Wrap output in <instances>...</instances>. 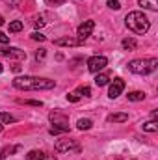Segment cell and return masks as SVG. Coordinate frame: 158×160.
<instances>
[{
	"label": "cell",
	"mask_w": 158,
	"mask_h": 160,
	"mask_svg": "<svg viewBox=\"0 0 158 160\" xmlns=\"http://www.w3.org/2000/svg\"><path fill=\"white\" fill-rule=\"evenodd\" d=\"M30 38H32L34 41H45V39H47V38H45V36H43L41 32H34V34H32Z\"/></svg>",
	"instance_id": "484cf974"
},
{
	"label": "cell",
	"mask_w": 158,
	"mask_h": 160,
	"mask_svg": "<svg viewBox=\"0 0 158 160\" xmlns=\"http://www.w3.org/2000/svg\"><path fill=\"white\" fill-rule=\"evenodd\" d=\"M110 82V75H106V73H97V77H95V84L101 88V86H106Z\"/></svg>",
	"instance_id": "9a60e30c"
},
{
	"label": "cell",
	"mask_w": 158,
	"mask_h": 160,
	"mask_svg": "<svg viewBox=\"0 0 158 160\" xmlns=\"http://www.w3.org/2000/svg\"><path fill=\"white\" fill-rule=\"evenodd\" d=\"M138 4L145 9H151V11H158V0H138Z\"/></svg>",
	"instance_id": "8fae6325"
},
{
	"label": "cell",
	"mask_w": 158,
	"mask_h": 160,
	"mask_svg": "<svg viewBox=\"0 0 158 160\" xmlns=\"http://www.w3.org/2000/svg\"><path fill=\"white\" fill-rule=\"evenodd\" d=\"M77 93H78L80 97H91V89L87 86H80L78 89H77Z\"/></svg>",
	"instance_id": "44dd1931"
},
{
	"label": "cell",
	"mask_w": 158,
	"mask_h": 160,
	"mask_svg": "<svg viewBox=\"0 0 158 160\" xmlns=\"http://www.w3.org/2000/svg\"><path fill=\"white\" fill-rule=\"evenodd\" d=\"M11 69H13V71H15V73H19V71H21V65H13V67H11Z\"/></svg>",
	"instance_id": "1f68e13d"
},
{
	"label": "cell",
	"mask_w": 158,
	"mask_h": 160,
	"mask_svg": "<svg viewBox=\"0 0 158 160\" xmlns=\"http://www.w3.org/2000/svg\"><path fill=\"white\" fill-rule=\"evenodd\" d=\"M126 119H128V114H125V112L110 114V116H108V121H110V123H125Z\"/></svg>",
	"instance_id": "7c38bea8"
},
{
	"label": "cell",
	"mask_w": 158,
	"mask_h": 160,
	"mask_svg": "<svg viewBox=\"0 0 158 160\" xmlns=\"http://www.w3.org/2000/svg\"><path fill=\"white\" fill-rule=\"evenodd\" d=\"M2 24H4V17L0 15V26H2Z\"/></svg>",
	"instance_id": "836d02e7"
},
{
	"label": "cell",
	"mask_w": 158,
	"mask_h": 160,
	"mask_svg": "<svg viewBox=\"0 0 158 160\" xmlns=\"http://www.w3.org/2000/svg\"><path fill=\"white\" fill-rule=\"evenodd\" d=\"M141 128H143V132H156V130H158L156 119H151V121H147V123H143V125H141Z\"/></svg>",
	"instance_id": "5bb4252c"
},
{
	"label": "cell",
	"mask_w": 158,
	"mask_h": 160,
	"mask_svg": "<svg viewBox=\"0 0 158 160\" xmlns=\"http://www.w3.org/2000/svg\"><path fill=\"white\" fill-rule=\"evenodd\" d=\"M2 71H4V65H2V63H0V73H2Z\"/></svg>",
	"instance_id": "d590c367"
},
{
	"label": "cell",
	"mask_w": 158,
	"mask_h": 160,
	"mask_svg": "<svg viewBox=\"0 0 158 160\" xmlns=\"http://www.w3.org/2000/svg\"><path fill=\"white\" fill-rule=\"evenodd\" d=\"M84 41L78 38H60V39H54V45L58 47H80Z\"/></svg>",
	"instance_id": "30bf717a"
},
{
	"label": "cell",
	"mask_w": 158,
	"mask_h": 160,
	"mask_svg": "<svg viewBox=\"0 0 158 160\" xmlns=\"http://www.w3.org/2000/svg\"><path fill=\"white\" fill-rule=\"evenodd\" d=\"M11 151H19V147H13V149H9V147H6V149H4V151L0 153V158H6V157H7V155L11 153Z\"/></svg>",
	"instance_id": "4316f807"
},
{
	"label": "cell",
	"mask_w": 158,
	"mask_h": 160,
	"mask_svg": "<svg viewBox=\"0 0 158 160\" xmlns=\"http://www.w3.org/2000/svg\"><path fill=\"white\" fill-rule=\"evenodd\" d=\"M54 149H56L58 153H69V151H80L78 143H77L75 140H58V142H56V145H54Z\"/></svg>",
	"instance_id": "8992f818"
},
{
	"label": "cell",
	"mask_w": 158,
	"mask_h": 160,
	"mask_svg": "<svg viewBox=\"0 0 158 160\" xmlns=\"http://www.w3.org/2000/svg\"><path fill=\"white\" fill-rule=\"evenodd\" d=\"M4 56L6 58H15V60H24L26 58V52L17 48V47H6L4 48Z\"/></svg>",
	"instance_id": "9c48e42d"
},
{
	"label": "cell",
	"mask_w": 158,
	"mask_h": 160,
	"mask_svg": "<svg viewBox=\"0 0 158 160\" xmlns=\"http://www.w3.org/2000/svg\"><path fill=\"white\" fill-rule=\"evenodd\" d=\"M106 2H108V8H112V9H121L119 0H106Z\"/></svg>",
	"instance_id": "cb8c5ba5"
},
{
	"label": "cell",
	"mask_w": 158,
	"mask_h": 160,
	"mask_svg": "<svg viewBox=\"0 0 158 160\" xmlns=\"http://www.w3.org/2000/svg\"><path fill=\"white\" fill-rule=\"evenodd\" d=\"M158 67L156 58H141V60H132L128 63V71L134 75H151Z\"/></svg>",
	"instance_id": "3957f363"
},
{
	"label": "cell",
	"mask_w": 158,
	"mask_h": 160,
	"mask_svg": "<svg viewBox=\"0 0 158 160\" xmlns=\"http://www.w3.org/2000/svg\"><path fill=\"white\" fill-rule=\"evenodd\" d=\"M45 158H47V155L43 151H37V149H34L26 155V160H45Z\"/></svg>",
	"instance_id": "2e32d148"
},
{
	"label": "cell",
	"mask_w": 158,
	"mask_h": 160,
	"mask_svg": "<svg viewBox=\"0 0 158 160\" xmlns=\"http://www.w3.org/2000/svg\"><path fill=\"white\" fill-rule=\"evenodd\" d=\"M13 86L22 91H39V89H52L56 82L50 78H39V77H15Z\"/></svg>",
	"instance_id": "6da1fadb"
},
{
	"label": "cell",
	"mask_w": 158,
	"mask_h": 160,
	"mask_svg": "<svg viewBox=\"0 0 158 160\" xmlns=\"http://www.w3.org/2000/svg\"><path fill=\"white\" fill-rule=\"evenodd\" d=\"M93 28H95V22H93V21H84V22L78 26V30H77V34H78V39L86 41L89 36H91Z\"/></svg>",
	"instance_id": "ba28073f"
},
{
	"label": "cell",
	"mask_w": 158,
	"mask_h": 160,
	"mask_svg": "<svg viewBox=\"0 0 158 160\" xmlns=\"http://www.w3.org/2000/svg\"><path fill=\"white\" fill-rule=\"evenodd\" d=\"M48 2H50L52 6H60V4H63L65 0H48Z\"/></svg>",
	"instance_id": "4dcf8cb0"
},
{
	"label": "cell",
	"mask_w": 158,
	"mask_h": 160,
	"mask_svg": "<svg viewBox=\"0 0 158 160\" xmlns=\"http://www.w3.org/2000/svg\"><path fill=\"white\" fill-rule=\"evenodd\" d=\"M121 45H123V48H126V50H132V48H136V39L134 38H125V39L121 41Z\"/></svg>",
	"instance_id": "ac0fdd59"
},
{
	"label": "cell",
	"mask_w": 158,
	"mask_h": 160,
	"mask_svg": "<svg viewBox=\"0 0 158 160\" xmlns=\"http://www.w3.org/2000/svg\"><path fill=\"white\" fill-rule=\"evenodd\" d=\"M34 24H36L37 28H41V26L45 24V21H43V17H36V21H34Z\"/></svg>",
	"instance_id": "f546056e"
},
{
	"label": "cell",
	"mask_w": 158,
	"mask_h": 160,
	"mask_svg": "<svg viewBox=\"0 0 158 160\" xmlns=\"http://www.w3.org/2000/svg\"><path fill=\"white\" fill-rule=\"evenodd\" d=\"M45 58H47V50H45V48L36 50V62H43Z\"/></svg>",
	"instance_id": "7402d4cb"
},
{
	"label": "cell",
	"mask_w": 158,
	"mask_h": 160,
	"mask_svg": "<svg viewBox=\"0 0 158 160\" xmlns=\"http://www.w3.org/2000/svg\"><path fill=\"white\" fill-rule=\"evenodd\" d=\"M0 130H2V125H0Z\"/></svg>",
	"instance_id": "8d00e7d4"
},
{
	"label": "cell",
	"mask_w": 158,
	"mask_h": 160,
	"mask_svg": "<svg viewBox=\"0 0 158 160\" xmlns=\"http://www.w3.org/2000/svg\"><path fill=\"white\" fill-rule=\"evenodd\" d=\"M21 102H24V104H28V106H43L41 101H21Z\"/></svg>",
	"instance_id": "83f0119b"
},
{
	"label": "cell",
	"mask_w": 158,
	"mask_h": 160,
	"mask_svg": "<svg viewBox=\"0 0 158 160\" xmlns=\"http://www.w3.org/2000/svg\"><path fill=\"white\" fill-rule=\"evenodd\" d=\"M48 119H50V123H52L54 127H60V128H63L65 132H69V118H67L65 114L54 110V112L48 114Z\"/></svg>",
	"instance_id": "277c9868"
},
{
	"label": "cell",
	"mask_w": 158,
	"mask_h": 160,
	"mask_svg": "<svg viewBox=\"0 0 158 160\" xmlns=\"http://www.w3.org/2000/svg\"><path fill=\"white\" fill-rule=\"evenodd\" d=\"M0 56H4V48H0Z\"/></svg>",
	"instance_id": "e575fe53"
},
{
	"label": "cell",
	"mask_w": 158,
	"mask_h": 160,
	"mask_svg": "<svg viewBox=\"0 0 158 160\" xmlns=\"http://www.w3.org/2000/svg\"><path fill=\"white\" fill-rule=\"evenodd\" d=\"M22 28H24L22 21H11V22H9V32H13V34H15V32H21Z\"/></svg>",
	"instance_id": "d6986e66"
},
{
	"label": "cell",
	"mask_w": 158,
	"mask_h": 160,
	"mask_svg": "<svg viewBox=\"0 0 158 160\" xmlns=\"http://www.w3.org/2000/svg\"><path fill=\"white\" fill-rule=\"evenodd\" d=\"M7 41H9V38H7L6 34H2V32H0V45H7Z\"/></svg>",
	"instance_id": "f1b7e54d"
},
{
	"label": "cell",
	"mask_w": 158,
	"mask_h": 160,
	"mask_svg": "<svg viewBox=\"0 0 158 160\" xmlns=\"http://www.w3.org/2000/svg\"><path fill=\"white\" fill-rule=\"evenodd\" d=\"M80 99H82V97H80L77 91H73V93H67V101H71V102H78Z\"/></svg>",
	"instance_id": "603a6c76"
},
{
	"label": "cell",
	"mask_w": 158,
	"mask_h": 160,
	"mask_svg": "<svg viewBox=\"0 0 158 160\" xmlns=\"http://www.w3.org/2000/svg\"><path fill=\"white\" fill-rule=\"evenodd\" d=\"M123 89H125V80L114 78L112 84H110V88H108V97H110V99H117L119 95L123 93Z\"/></svg>",
	"instance_id": "52a82bcc"
},
{
	"label": "cell",
	"mask_w": 158,
	"mask_h": 160,
	"mask_svg": "<svg viewBox=\"0 0 158 160\" xmlns=\"http://www.w3.org/2000/svg\"><path fill=\"white\" fill-rule=\"evenodd\" d=\"M0 123H15V118L7 112H0Z\"/></svg>",
	"instance_id": "ffe728a7"
},
{
	"label": "cell",
	"mask_w": 158,
	"mask_h": 160,
	"mask_svg": "<svg viewBox=\"0 0 158 160\" xmlns=\"http://www.w3.org/2000/svg\"><path fill=\"white\" fill-rule=\"evenodd\" d=\"M45 160H58V158H56V157H47Z\"/></svg>",
	"instance_id": "d6a6232c"
},
{
	"label": "cell",
	"mask_w": 158,
	"mask_h": 160,
	"mask_svg": "<svg viewBox=\"0 0 158 160\" xmlns=\"http://www.w3.org/2000/svg\"><path fill=\"white\" fill-rule=\"evenodd\" d=\"M48 132H50L52 136H58V134H63L65 130H63V128H60V127H50V130H48Z\"/></svg>",
	"instance_id": "d4e9b609"
},
{
	"label": "cell",
	"mask_w": 158,
	"mask_h": 160,
	"mask_svg": "<svg viewBox=\"0 0 158 160\" xmlns=\"http://www.w3.org/2000/svg\"><path fill=\"white\" fill-rule=\"evenodd\" d=\"M126 97H128V101H132V102H140V101L145 99V93H143V91H130Z\"/></svg>",
	"instance_id": "e0dca14e"
},
{
	"label": "cell",
	"mask_w": 158,
	"mask_h": 160,
	"mask_svg": "<svg viewBox=\"0 0 158 160\" xmlns=\"http://www.w3.org/2000/svg\"><path fill=\"white\" fill-rule=\"evenodd\" d=\"M77 127H78V130H89L93 127V121L87 119V118H82V119L77 121Z\"/></svg>",
	"instance_id": "4fadbf2b"
},
{
	"label": "cell",
	"mask_w": 158,
	"mask_h": 160,
	"mask_svg": "<svg viewBox=\"0 0 158 160\" xmlns=\"http://www.w3.org/2000/svg\"><path fill=\"white\" fill-rule=\"evenodd\" d=\"M106 65H108V58H104V56H91L87 60V69L91 73H95V75L101 73Z\"/></svg>",
	"instance_id": "5b68a950"
},
{
	"label": "cell",
	"mask_w": 158,
	"mask_h": 160,
	"mask_svg": "<svg viewBox=\"0 0 158 160\" xmlns=\"http://www.w3.org/2000/svg\"><path fill=\"white\" fill-rule=\"evenodd\" d=\"M125 24L130 32L138 34V36H143L149 32L151 28V21L147 19V15L143 11H130L126 17H125Z\"/></svg>",
	"instance_id": "7a4b0ae2"
}]
</instances>
